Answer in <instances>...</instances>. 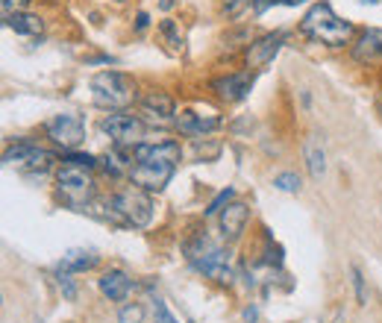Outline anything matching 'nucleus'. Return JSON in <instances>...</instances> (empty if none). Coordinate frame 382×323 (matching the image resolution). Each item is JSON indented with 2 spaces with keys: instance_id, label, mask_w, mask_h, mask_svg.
<instances>
[{
  "instance_id": "obj_1",
  "label": "nucleus",
  "mask_w": 382,
  "mask_h": 323,
  "mask_svg": "<svg viewBox=\"0 0 382 323\" xmlns=\"http://www.w3.org/2000/svg\"><path fill=\"white\" fill-rule=\"evenodd\" d=\"M182 159V147L177 141H156V144H139L132 150V171L129 180L144 191H162L171 183V176Z\"/></svg>"
},
{
  "instance_id": "obj_2",
  "label": "nucleus",
  "mask_w": 382,
  "mask_h": 323,
  "mask_svg": "<svg viewBox=\"0 0 382 323\" xmlns=\"http://www.w3.org/2000/svg\"><path fill=\"white\" fill-rule=\"evenodd\" d=\"M300 32L309 36L312 41H321V44H329V47H341L350 41L353 36V24L350 21H341L336 12H332L329 4H314L300 21Z\"/></svg>"
},
{
  "instance_id": "obj_3",
  "label": "nucleus",
  "mask_w": 382,
  "mask_h": 323,
  "mask_svg": "<svg viewBox=\"0 0 382 323\" xmlns=\"http://www.w3.org/2000/svg\"><path fill=\"white\" fill-rule=\"evenodd\" d=\"M186 258L194 270L206 273L209 279L227 285L232 279V270H229V256L221 244H215L209 235H197L186 244Z\"/></svg>"
},
{
  "instance_id": "obj_4",
  "label": "nucleus",
  "mask_w": 382,
  "mask_h": 323,
  "mask_svg": "<svg viewBox=\"0 0 382 323\" xmlns=\"http://www.w3.org/2000/svg\"><path fill=\"white\" fill-rule=\"evenodd\" d=\"M91 97L101 109H124L132 103L136 97V88H132V79L124 77L121 71H101L91 79Z\"/></svg>"
},
{
  "instance_id": "obj_5",
  "label": "nucleus",
  "mask_w": 382,
  "mask_h": 323,
  "mask_svg": "<svg viewBox=\"0 0 382 323\" xmlns=\"http://www.w3.org/2000/svg\"><path fill=\"white\" fill-rule=\"evenodd\" d=\"M56 183H59L62 200L74 209H86V203L94 194V180H91L89 168H79V165H65L62 162V168L56 173Z\"/></svg>"
},
{
  "instance_id": "obj_6",
  "label": "nucleus",
  "mask_w": 382,
  "mask_h": 323,
  "mask_svg": "<svg viewBox=\"0 0 382 323\" xmlns=\"http://www.w3.org/2000/svg\"><path fill=\"white\" fill-rule=\"evenodd\" d=\"M109 206L124 218L127 226H151V220H153V200H151V194L139 185L118 191Z\"/></svg>"
},
{
  "instance_id": "obj_7",
  "label": "nucleus",
  "mask_w": 382,
  "mask_h": 323,
  "mask_svg": "<svg viewBox=\"0 0 382 323\" xmlns=\"http://www.w3.org/2000/svg\"><path fill=\"white\" fill-rule=\"evenodd\" d=\"M47 136L53 138V144H59L62 150L74 153L82 141H86V124L79 115H56L47 121Z\"/></svg>"
},
{
  "instance_id": "obj_8",
  "label": "nucleus",
  "mask_w": 382,
  "mask_h": 323,
  "mask_svg": "<svg viewBox=\"0 0 382 323\" xmlns=\"http://www.w3.org/2000/svg\"><path fill=\"white\" fill-rule=\"evenodd\" d=\"M101 129L118 144V147H127V144L139 147V144H144L141 141L144 138V124L132 115H106L101 121Z\"/></svg>"
},
{
  "instance_id": "obj_9",
  "label": "nucleus",
  "mask_w": 382,
  "mask_h": 323,
  "mask_svg": "<svg viewBox=\"0 0 382 323\" xmlns=\"http://www.w3.org/2000/svg\"><path fill=\"white\" fill-rule=\"evenodd\" d=\"M282 41H286V32H268V36L253 41L247 47V68H265V65L279 53Z\"/></svg>"
},
{
  "instance_id": "obj_10",
  "label": "nucleus",
  "mask_w": 382,
  "mask_h": 323,
  "mask_svg": "<svg viewBox=\"0 0 382 323\" xmlns=\"http://www.w3.org/2000/svg\"><path fill=\"white\" fill-rule=\"evenodd\" d=\"M247 220H250V209H247V203H238V200L227 203V209H221V232H224V238L238 241Z\"/></svg>"
},
{
  "instance_id": "obj_11",
  "label": "nucleus",
  "mask_w": 382,
  "mask_h": 323,
  "mask_svg": "<svg viewBox=\"0 0 382 323\" xmlns=\"http://www.w3.org/2000/svg\"><path fill=\"white\" fill-rule=\"evenodd\" d=\"M253 86V77H247V74H227V77H218L212 83V91L224 97L227 103H238L247 97V91H250Z\"/></svg>"
},
{
  "instance_id": "obj_12",
  "label": "nucleus",
  "mask_w": 382,
  "mask_h": 323,
  "mask_svg": "<svg viewBox=\"0 0 382 323\" xmlns=\"http://www.w3.org/2000/svg\"><path fill=\"white\" fill-rule=\"evenodd\" d=\"M353 59L362 62V65H374V62H382V29L371 27L364 29L359 41L353 44Z\"/></svg>"
},
{
  "instance_id": "obj_13",
  "label": "nucleus",
  "mask_w": 382,
  "mask_h": 323,
  "mask_svg": "<svg viewBox=\"0 0 382 323\" xmlns=\"http://www.w3.org/2000/svg\"><path fill=\"white\" fill-rule=\"evenodd\" d=\"M179 129L186 136H194V138H203L206 133H212V129H218L221 126V118H215V115H197V112H179V118H177Z\"/></svg>"
},
{
  "instance_id": "obj_14",
  "label": "nucleus",
  "mask_w": 382,
  "mask_h": 323,
  "mask_svg": "<svg viewBox=\"0 0 382 323\" xmlns=\"http://www.w3.org/2000/svg\"><path fill=\"white\" fill-rule=\"evenodd\" d=\"M303 159H306V168L312 180H321L326 173V153H324V144L318 136H309L303 144Z\"/></svg>"
},
{
  "instance_id": "obj_15",
  "label": "nucleus",
  "mask_w": 382,
  "mask_h": 323,
  "mask_svg": "<svg viewBox=\"0 0 382 323\" xmlns=\"http://www.w3.org/2000/svg\"><path fill=\"white\" fill-rule=\"evenodd\" d=\"M129 288H132V282H129V277L124 270H106L101 277V291H103V297H109L112 303L127 300Z\"/></svg>"
},
{
  "instance_id": "obj_16",
  "label": "nucleus",
  "mask_w": 382,
  "mask_h": 323,
  "mask_svg": "<svg viewBox=\"0 0 382 323\" xmlns=\"http://www.w3.org/2000/svg\"><path fill=\"white\" fill-rule=\"evenodd\" d=\"M97 265V253L94 250H86V247H74L62 256L59 268L62 270H71V273H82V270H91Z\"/></svg>"
},
{
  "instance_id": "obj_17",
  "label": "nucleus",
  "mask_w": 382,
  "mask_h": 323,
  "mask_svg": "<svg viewBox=\"0 0 382 323\" xmlns=\"http://www.w3.org/2000/svg\"><path fill=\"white\" fill-rule=\"evenodd\" d=\"M6 27H12L15 32H21V36H39V32L44 29L39 15H30V12H12V15H6Z\"/></svg>"
},
{
  "instance_id": "obj_18",
  "label": "nucleus",
  "mask_w": 382,
  "mask_h": 323,
  "mask_svg": "<svg viewBox=\"0 0 382 323\" xmlns=\"http://www.w3.org/2000/svg\"><path fill=\"white\" fill-rule=\"evenodd\" d=\"M141 103H144L147 112H153V115H159V118H171L174 115V100L168 94H162V91H151Z\"/></svg>"
},
{
  "instance_id": "obj_19",
  "label": "nucleus",
  "mask_w": 382,
  "mask_h": 323,
  "mask_svg": "<svg viewBox=\"0 0 382 323\" xmlns=\"http://www.w3.org/2000/svg\"><path fill=\"white\" fill-rule=\"evenodd\" d=\"M39 147L32 141H18L15 147H6V153H4V162L6 165H27L30 162V156L36 153Z\"/></svg>"
},
{
  "instance_id": "obj_20",
  "label": "nucleus",
  "mask_w": 382,
  "mask_h": 323,
  "mask_svg": "<svg viewBox=\"0 0 382 323\" xmlns=\"http://www.w3.org/2000/svg\"><path fill=\"white\" fill-rule=\"evenodd\" d=\"M53 162H56V156H53V153H47V150H42V147H39L36 153L30 156L27 165H21V168H24V173H44V171H51Z\"/></svg>"
},
{
  "instance_id": "obj_21",
  "label": "nucleus",
  "mask_w": 382,
  "mask_h": 323,
  "mask_svg": "<svg viewBox=\"0 0 382 323\" xmlns=\"http://www.w3.org/2000/svg\"><path fill=\"white\" fill-rule=\"evenodd\" d=\"M103 168H106V173H112V176H121V173H129V171H132V162H127V156H124L121 150H112V153H106V159H103Z\"/></svg>"
},
{
  "instance_id": "obj_22",
  "label": "nucleus",
  "mask_w": 382,
  "mask_h": 323,
  "mask_svg": "<svg viewBox=\"0 0 382 323\" xmlns=\"http://www.w3.org/2000/svg\"><path fill=\"white\" fill-rule=\"evenodd\" d=\"M118 323H144V305H141V303H127V305H121Z\"/></svg>"
},
{
  "instance_id": "obj_23",
  "label": "nucleus",
  "mask_w": 382,
  "mask_h": 323,
  "mask_svg": "<svg viewBox=\"0 0 382 323\" xmlns=\"http://www.w3.org/2000/svg\"><path fill=\"white\" fill-rule=\"evenodd\" d=\"M56 279H59V288H62V294H65V300H77V285H74V273L71 270H62V268H56Z\"/></svg>"
},
{
  "instance_id": "obj_24",
  "label": "nucleus",
  "mask_w": 382,
  "mask_h": 323,
  "mask_svg": "<svg viewBox=\"0 0 382 323\" xmlns=\"http://www.w3.org/2000/svg\"><path fill=\"white\" fill-rule=\"evenodd\" d=\"M274 185H276L279 191H286V194H297V191H300V176L291 173V171H286V173L276 176Z\"/></svg>"
},
{
  "instance_id": "obj_25",
  "label": "nucleus",
  "mask_w": 382,
  "mask_h": 323,
  "mask_svg": "<svg viewBox=\"0 0 382 323\" xmlns=\"http://www.w3.org/2000/svg\"><path fill=\"white\" fill-rule=\"evenodd\" d=\"M350 277H353V288H356V300H359V305H364L368 303V288H364V277L356 265H350Z\"/></svg>"
},
{
  "instance_id": "obj_26",
  "label": "nucleus",
  "mask_w": 382,
  "mask_h": 323,
  "mask_svg": "<svg viewBox=\"0 0 382 323\" xmlns=\"http://www.w3.org/2000/svg\"><path fill=\"white\" fill-rule=\"evenodd\" d=\"M162 36L165 39H168V44L174 47V51H179V47H182V36H179V29H177V24L174 21H162Z\"/></svg>"
},
{
  "instance_id": "obj_27",
  "label": "nucleus",
  "mask_w": 382,
  "mask_h": 323,
  "mask_svg": "<svg viewBox=\"0 0 382 323\" xmlns=\"http://www.w3.org/2000/svg\"><path fill=\"white\" fill-rule=\"evenodd\" d=\"M62 162H65V165H79V168H89V171L97 165L94 156H89V153H86V156H82V153H68V156H65Z\"/></svg>"
},
{
  "instance_id": "obj_28",
  "label": "nucleus",
  "mask_w": 382,
  "mask_h": 323,
  "mask_svg": "<svg viewBox=\"0 0 382 323\" xmlns=\"http://www.w3.org/2000/svg\"><path fill=\"white\" fill-rule=\"evenodd\" d=\"M153 317H156V323H179V320L168 312V305H165V300H156V303H153Z\"/></svg>"
},
{
  "instance_id": "obj_29",
  "label": "nucleus",
  "mask_w": 382,
  "mask_h": 323,
  "mask_svg": "<svg viewBox=\"0 0 382 323\" xmlns=\"http://www.w3.org/2000/svg\"><path fill=\"white\" fill-rule=\"evenodd\" d=\"M232 197H236V191H232V188H227V191H221L218 194V197H215V203L206 209V215H215V212H221V209L227 206V203H232Z\"/></svg>"
},
{
  "instance_id": "obj_30",
  "label": "nucleus",
  "mask_w": 382,
  "mask_h": 323,
  "mask_svg": "<svg viewBox=\"0 0 382 323\" xmlns=\"http://www.w3.org/2000/svg\"><path fill=\"white\" fill-rule=\"evenodd\" d=\"M0 6H4V18L12 12H21L27 6V0H0Z\"/></svg>"
},
{
  "instance_id": "obj_31",
  "label": "nucleus",
  "mask_w": 382,
  "mask_h": 323,
  "mask_svg": "<svg viewBox=\"0 0 382 323\" xmlns=\"http://www.w3.org/2000/svg\"><path fill=\"white\" fill-rule=\"evenodd\" d=\"M271 6H286V0H253V12L262 15L265 9H271Z\"/></svg>"
},
{
  "instance_id": "obj_32",
  "label": "nucleus",
  "mask_w": 382,
  "mask_h": 323,
  "mask_svg": "<svg viewBox=\"0 0 382 323\" xmlns=\"http://www.w3.org/2000/svg\"><path fill=\"white\" fill-rule=\"evenodd\" d=\"M147 24H151V15H147V12H139V18H136V29H147Z\"/></svg>"
},
{
  "instance_id": "obj_33",
  "label": "nucleus",
  "mask_w": 382,
  "mask_h": 323,
  "mask_svg": "<svg viewBox=\"0 0 382 323\" xmlns=\"http://www.w3.org/2000/svg\"><path fill=\"white\" fill-rule=\"evenodd\" d=\"M244 320H247V323L256 320V309H253V305H250V309H244Z\"/></svg>"
},
{
  "instance_id": "obj_34",
  "label": "nucleus",
  "mask_w": 382,
  "mask_h": 323,
  "mask_svg": "<svg viewBox=\"0 0 382 323\" xmlns=\"http://www.w3.org/2000/svg\"><path fill=\"white\" fill-rule=\"evenodd\" d=\"M174 6V0H162V9H171Z\"/></svg>"
},
{
  "instance_id": "obj_35",
  "label": "nucleus",
  "mask_w": 382,
  "mask_h": 323,
  "mask_svg": "<svg viewBox=\"0 0 382 323\" xmlns=\"http://www.w3.org/2000/svg\"><path fill=\"white\" fill-rule=\"evenodd\" d=\"M362 4H379V0H362Z\"/></svg>"
},
{
  "instance_id": "obj_36",
  "label": "nucleus",
  "mask_w": 382,
  "mask_h": 323,
  "mask_svg": "<svg viewBox=\"0 0 382 323\" xmlns=\"http://www.w3.org/2000/svg\"><path fill=\"white\" fill-rule=\"evenodd\" d=\"M115 4H124V0H115Z\"/></svg>"
},
{
  "instance_id": "obj_37",
  "label": "nucleus",
  "mask_w": 382,
  "mask_h": 323,
  "mask_svg": "<svg viewBox=\"0 0 382 323\" xmlns=\"http://www.w3.org/2000/svg\"><path fill=\"white\" fill-rule=\"evenodd\" d=\"M39 323H42V320H39Z\"/></svg>"
}]
</instances>
